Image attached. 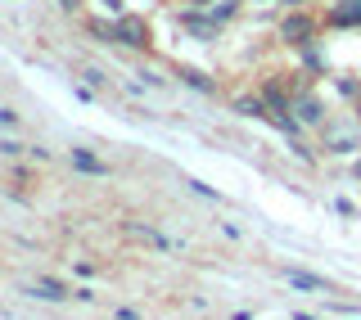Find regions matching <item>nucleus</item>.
Wrapping results in <instances>:
<instances>
[{"label": "nucleus", "mask_w": 361, "mask_h": 320, "mask_svg": "<svg viewBox=\"0 0 361 320\" xmlns=\"http://www.w3.org/2000/svg\"><path fill=\"white\" fill-rule=\"evenodd\" d=\"M353 171H357V180H361V158H357V167H353Z\"/></svg>", "instance_id": "obj_20"}, {"label": "nucleus", "mask_w": 361, "mask_h": 320, "mask_svg": "<svg viewBox=\"0 0 361 320\" xmlns=\"http://www.w3.org/2000/svg\"><path fill=\"white\" fill-rule=\"evenodd\" d=\"M357 109H361V104H357Z\"/></svg>", "instance_id": "obj_23"}, {"label": "nucleus", "mask_w": 361, "mask_h": 320, "mask_svg": "<svg viewBox=\"0 0 361 320\" xmlns=\"http://www.w3.org/2000/svg\"><path fill=\"white\" fill-rule=\"evenodd\" d=\"M298 122H307V127H321V122H325V109H321V99L302 95V99H298Z\"/></svg>", "instance_id": "obj_5"}, {"label": "nucleus", "mask_w": 361, "mask_h": 320, "mask_svg": "<svg viewBox=\"0 0 361 320\" xmlns=\"http://www.w3.org/2000/svg\"><path fill=\"white\" fill-rule=\"evenodd\" d=\"M86 82H90V86H104V82H109V77H104V73H99V68H86Z\"/></svg>", "instance_id": "obj_14"}, {"label": "nucleus", "mask_w": 361, "mask_h": 320, "mask_svg": "<svg viewBox=\"0 0 361 320\" xmlns=\"http://www.w3.org/2000/svg\"><path fill=\"white\" fill-rule=\"evenodd\" d=\"M190 5H208V0H190Z\"/></svg>", "instance_id": "obj_21"}, {"label": "nucleus", "mask_w": 361, "mask_h": 320, "mask_svg": "<svg viewBox=\"0 0 361 320\" xmlns=\"http://www.w3.org/2000/svg\"><path fill=\"white\" fill-rule=\"evenodd\" d=\"M208 18H212V23H226V18H235V0H221V5H212V9H208Z\"/></svg>", "instance_id": "obj_11"}, {"label": "nucleus", "mask_w": 361, "mask_h": 320, "mask_svg": "<svg viewBox=\"0 0 361 320\" xmlns=\"http://www.w3.org/2000/svg\"><path fill=\"white\" fill-rule=\"evenodd\" d=\"M0 154H5V158H14V154H23V144H14V140H0Z\"/></svg>", "instance_id": "obj_15"}, {"label": "nucleus", "mask_w": 361, "mask_h": 320, "mask_svg": "<svg viewBox=\"0 0 361 320\" xmlns=\"http://www.w3.org/2000/svg\"><path fill=\"white\" fill-rule=\"evenodd\" d=\"M73 167H77V171H86V176H109V163L90 158L86 149H73Z\"/></svg>", "instance_id": "obj_6"}, {"label": "nucleus", "mask_w": 361, "mask_h": 320, "mask_svg": "<svg viewBox=\"0 0 361 320\" xmlns=\"http://www.w3.org/2000/svg\"><path fill=\"white\" fill-rule=\"evenodd\" d=\"M113 41L131 45V50H149V23L135 14H118L113 18Z\"/></svg>", "instance_id": "obj_1"}, {"label": "nucleus", "mask_w": 361, "mask_h": 320, "mask_svg": "<svg viewBox=\"0 0 361 320\" xmlns=\"http://www.w3.org/2000/svg\"><path fill=\"white\" fill-rule=\"evenodd\" d=\"M235 113H240V118H262V113H267V99H240V104H235Z\"/></svg>", "instance_id": "obj_10"}, {"label": "nucleus", "mask_w": 361, "mask_h": 320, "mask_svg": "<svg viewBox=\"0 0 361 320\" xmlns=\"http://www.w3.org/2000/svg\"><path fill=\"white\" fill-rule=\"evenodd\" d=\"M104 9L109 14H122V0H104Z\"/></svg>", "instance_id": "obj_17"}, {"label": "nucleus", "mask_w": 361, "mask_h": 320, "mask_svg": "<svg viewBox=\"0 0 361 320\" xmlns=\"http://www.w3.org/2000/svg\"><path fill=\"white\" fill-rule=\"evenodd\" d=\"M325 149H330V154H353L357 135L353 131H325Z\"/></svg>", "instance_id": "obj_7"}, {"label": "nucleus", "mask_w": 361, "mask_h": 320, "mask_svg": "<svg viewBox=\"0 0 361 320\" xmlns=\"http://www.w3.org/2000/svg\"><path fill=\"white\" fill-rule=\"evenodd\" d=\"M32 293H37V298H45V302H63V298H68V284L50 280V276H41L37 284H32Z\"/></svg>", "instance_id": "obj_3"}, {"label": "nucleus", "mask_w": 361, "mask_h": 320, "mask_svg": "<svg viewBox=\"0 0 361 320\" xmlns=\"http://www.w3.org/2000/svg\"><path fill=\"white\" fill-rule=\"evenodd\" d=\"M334 27H361V0H348L343 9H330Z\"/></svg>", "instance_id": "obj_4"}, {"label": "nucleus", "mask_w": 361, "mask_h": 320, "mask_svg": "<svg viewBox=\"0 0 361 320\" xmlns=\"http://www.w3.org/2000/svg\"><path fill=\"white\" fill-rule=\"evenodd\" d=\"M293 320H316V316H307V312H293Z\"/></svg>", "instance_id": "obj_18"}, {"label": "nucleus", "mask_w": 361, "mask_h": 320, "mask_svg": "<svg viewBox=\"0 0 361 320\" xmlns=\"http://www.w3.org/2000/svg\"><path fill=\"white\" fill-rule=\"evenodd\" d=\"M59 5H63V9H77V0H59Z\"/></svg>", "instance_id": "obj_19"}, {"label": "nucleus", "mask_w": 361, "mask_h": 320, "mask_svg": "<svg viewBox=\"0 0 361 320\" xmlns=\"http://www.w3.org/2000/svg\"><path fill=\"white\" fill-rule=\"evenodd\" d=\"M118 320H140V312H131V307H122V312H118Z\"/></svg>", "instance_id": "obj_16"}, {"label": "nucleus", "mask_w": 361, "mask_h": 320, "mask_svg": "<svg viewBox=\"0 0 361 320\" xmlns=\"http://www.w3.org/2000/svg\"><path fill=\"white\" fill-rule=\"evenodd\" d=\"M0 127H18V113L14 109H0Z\"/></svg>", "instance_id": "obj_13"}, {"label": "nucleus", "mask_w": 361, "mask_h": 320, "mask_svg": "<svg viewBox=\"0 0 361 320\" xmlns=\"http://www.w3.org/2000/svg\"><path fill=\"white\" fill-rule=\"evenodd\" d=\"M285 280L293 284V289H307V293H316V289H325V293H330V284H325L321 276H307V271H285Z\"/></svg>", "instance_id": "obj_8"}, {"label": "nucleus", "mask_w": 361, "mask_h": 320, "mask_svg": "<svg viewBox=\"0 0 361 320\" xmlns=\"http://www.w3.org/2000/svg\"><path fill=\"white\" fill-rule=\"evenodd\" d=\"M280 37H285L289 45H312V37H316V23H312L307 14H289L285 23H280Z\"/></svg>", "instance_id": "obj_2"}, {"label": "nucleus", "mask_w": 361, "mask_h": 320, "mask_svg": "<svg viewBox=\"0 0 361 320\" xmlns=\"http://www.w3.org/2000/svg\"><path fill=\"white\" fill-rule=\"evenodd\" d=\"M190 190H195V194H203V199H221V194L212 190V185H203V180H190Z\"/></svg>", "instance_id": "obj_12"}, {"label": "nucleus", "mask_w": 361, "mask_h": 320, "mask_svg": "<svg viewBox=\"0 0 361 320\" xmlns=\"http://www.w3.org/2000/svg\"><path fill=\"white\" fill-rule=\"evenodd\" d=\"M180 82H185V86H195V90H203V95H212V90H217V82H208V77H203L199 73V68H180Z\"/></svg>", "instance_id": "obj_9"}, {"label": "nucleus", "mask_w": 361, "mask_h": 320, "mask_svg": "<svg viewBox=\"0 0 361 320\" xmlns=\"http://www.w3.org/2000/svg\"><path fill=\"white\" fill-rule=\"evenodd\" d=\"M289 5H307V0H289Z\"/></svg>", "instance_id": "obj_22"}]
</instances>
